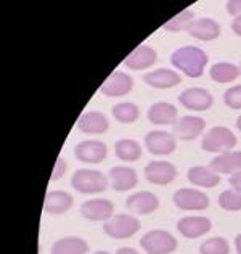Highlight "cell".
Segmentation results:
<instances>
[{
    "label": "cell",
    "mask_w": 241,
    "mask_h": 254,
    "mask_svg": "<svg viewBox=\"0 0 241 254\" xmlns=\"http://www.w3.org/2000/svg\"><path fill=\"white\" fill-rule=\"evenodd\" d=\"M87 251H89V245L77 237L61 238L52 246V254H85Z\"/></svg>",
    "instance_id": "cell-25"
},
{
    "label": "cell",
    "mask_w": 241,
    "mask_h": 254,
    "mask_svg": "<svg viewBox=\"0 0 241 254\" xmlns=\"http://www.w3.org/2000/svg\"><path fill=\"white\" fill-rule=\"evenodd\" d=\"M79 130H82L85 133H103L108 130L110 121L103 113L100 111H89L84 113L77 121Z\"/></svg>",
    "instance_id": "cell-16"
},
{
    "label": "cell",
    "mask_w": 241,
    "mask_h": 254,
    "mask_svg": "<svg viewBox=\"0 0 241 254\" xmlns=\"http://www.w3.org/2000/svg\"><path fill=\"white\" fill-rule=\"evenodd\" d=\"M115 204L110 199H90L80 206V214L89 220H108L113 217Z\"/></svg>",
    "instance_id": "cell-13"
},
{
    "label": "cell",
    "mask_w": 241,
    "mask_h": 254,
    "mask_svg": "<svg viewBox=\"0 0 241 254\" xmlns=\"http://www.w3.org/2000/svg\"><path fill=\"white\" fill-rule=\"evenodd\" d=\"M220 208L225 211H240L241 209V193L235 190H227L219 196Z\"/></svg>",
    "instance_id": "cell-31"
},
{
    "label": "cell",
    "mask_w": 241,
    "mask_h": 254,
    "mask_svg": "<svg viewBox=\"0 0 241 254\" xmlns=\"http://www.w3.org/2000/svg\"><path fill=\"white\" fill-rule=\"evenodd\" d=\"M140 246L148 254H171L177 248V240L166 230H151L142 237Z\"/></svg>",
    "instance_id": "cell-3"
},
{
    "label": "cell",
    "mask_w": 241,
    "mask_h": 254,
    "mask_svg": "<svg viewBox=\"0 0 241 254\" xmlns=\"http://www.w3.org/2000/svg\"><path fill=\"white\" fill-rule=\"evenodd\" d=\"M148 119L153 124H176L177 121V110L176 106L167 103V102H159L155 103L148 110Z\"/></svg>",
    "instance_id": "cell-22"
},
{
    "label": "cell",
    "mask_w": 241,
    "mask_h": 254,
    "mask_svg": "<svg viewBox=\"0 0 241 254\" xmlns=\"http://www.w3.org/2000/svg\"><path fill=\"white\" fill-rule=\"evenodd\" d=\"M156 62V52L148 45H140L135 50L130 52L124 60V64L130 69H145L150 68Z\"/></svg>",
    "instance_id": "cell-15"
},
{
    "label": "cell",
    "mask_w": 241,
    "mask_h": 254,
    "mask_svg": "<svg viewBox=\"0 0 241 254\" xmlns=\"http://www.w3.org/2000/svg\"><path fill=\"white\" fill-rule=\"evenodd\" d=\"M204 119L198 116H183L174 124V135L180 140H195L204 130Z\"/></svg>",
    "instance_id": "cell-12"
},
{
    "label": "cell",
    "mask_w": 241,
    "mask_h": 254,
    "mask_svg": "<svg viewBox=\"0 0 241 254\" xmlns=\"http://www.w3.org/2000/svg\"><path fill=\"white\" fill-rule=\"evenodd\" d=\"M227 10H229L230 15L240 16L241 15V0H230V2L227 3Z\"/></svg>",
    "instance_id": "cell-34"
},
{
    "label": "cell",
    "mask_w": 241,
    "mask_h": 254,
    "mask_svg": "<svg viewBox=\"0 0 241 254\" xmlns=\"http://www.w3.org/2000/svg\"><path fill=\"white\" fill-rule=\"evenodd\" d=\"M145 177L151 184L156 185H167L177 177V169L174 164L166 161H151L145 168Z\"/></svg>",
    "instance_id": "cell-11"
},
{
    "label": "cell",
    "mask_w": 241,
    "mask_h": 254,
    "mask_svg": "<svg viewBox=\"0 0 241 254\" xmlns=\"http://www.w3.org/2000/svg\"><path fill=\"white\" fill-rule=\"evenodd\" d=\"M171 63L180 71H183L188 77H199L207 63V55L198 47L186 45L172 53Z\"/></svg>",
    "instance_id": "cell-1"
},
{
    "label": "cell",
    "mask_w": 241,
    "mask_h": 254,
    "mask_svg": "<svg viewBox=\"0 0 241 254\" xmlns=\"http://www.w3.org/2000/svg\"><path fill=\"white\" fill-rule=\"evenodd\" d=\"M179 102L191 111H206L212 106L214 98L207 90L191 87V89H186L180 93Z\"/></svg>",
    "instance_id": "cell-7"
},
{
    "label": "cell",
    "mask_w": 241,
    "mask_h": 254,
    "mask_svg": "<svg viewBox=\"0 0 241 254\" xmlns=\"http://www.w3.org/2000/svg\"><path fill=\"white\" fill-rule=\"evenodd\" d=\"M240 76H241V64H240Z\"/></svg>",
    "instance_id": "cell-41"
},
{
    "label": "cell",
    "mask_w": 241,
    "mask_h": 254,
    "mask_svg": "<svg viewBox=\"0 0 241 254\" xmlns=\"http://www.w3.org/2000/svg\"><path fill=\"white\" fill-rule=\"evenodd\" d=\"M201 254H229L230 246L225 238H211L201 245Z\"/></svg>",
    "instance_id": "cell-30"
},
{
    "label": "cell",
    "mask_w": 241,
    "mask_h": 254,
    "mask_svg": "<svg viewBox=\"0 0 241 254\" xmlns=\"http://www.w3.org/2000/svg\"><path fill=\"white\" fill-rule=\"evenodd\" d=\"M193 23V13L188 10H183L182 13H179L177 16L171 18L169 21L164 24V29L166 31H183V29H188L190 24Z\"/></svg>",
    "instance_id": "cell-29"
},
{
    "label": "cell",
    "mask_w": 241,
    "mask_h": 254,
    "mask_svg": "<svg viewBox=\"0 0 241 254\" xmlns=\"http://www.w3.org/2000/svg\"><path fill=\"white\" fill-rule=\"evenodd\" d=\"M72 206V196L66 191H50L45 198V211L50 214H63Z\"/></svg>",
    "instance_id": "cell-24"
},
{
    "label": "cell",
    "mask_w": 241,
    "mask_h": 254,
    "mask_svg": "<svg viewBox=\"0 0 241 254\" xmlns=\"http://www.w3.org/2000/svg\"><path fill=\"white\" fill-rule=\"evenodd\" d=\"M132 87H133L132 77L129 74H125V72L116 71L103 82V85L100 87V92L108 97H122L132 90Z\"/></svg>",
    "instance_id": "cell-10"
},
{
    "label": "cell",
    "mask_w": 241,
    "mask_h": 254,
    "mask_svg": "<svg viewBox=\"0 0 241 254\" xmlns=\"http://www.w3.org/2000/svg\"><path fill=\"white\" fill-rule=\"evenodd\" d=\"M209 168L214 172L220 174H235L241 171V151H227L220 153L217 158H214Z\"/></svg>",
    "instance_id": "cell-19"
},
{
    "label": "cell",
    "mask_w": 241,
    "mask_h": 254,
    "mask_svg": "<svg viewBox=\"0 0 241 254\" xmlns=\"http://www.w3.org/2000/svg\"><path fill=\"white\" fill-rule=\"evenodd\" d=\"M103 230L111 238H130L140 230V220L127 214H118L106 220Z\"/></svg>",
    "instance_id": "cell-5"
},
{
    "label": "cell",
    "mask_w": 241,
    "mask_h": 254,
    "mask_svg": "<svg viewBox=\"0 0 241 254\" xmlns=\"http://www.w3.org/2000/svg\"><path fill=\"white\" fill-rule=\"evenodd\" d=\"M72 189L79 193H100L105 191L108 187V179L100 171L92 169H79L72 176Z\"/></svg>",
    "instance_id": "cell-2"
},
{
    "label": "cell",
    "mask_w": 241,
    "mask_h": 254,
    "mask_svg": "<svg viewBox=\"0 0 241 254\" xmlns=\"http://www.w3.org/2000/svg\"><path fill=\"white\" fill-rule=\"evenodd\" d=\"M232 29L235 31V34H238L241 37V15L235 18V21L232 23Z\"/></svg>",
    "instance_id": "cell-36"
},
{
    "label": "cell",
    "mask_w": 241,
    "mask_h": 254,
    "mask_svg": "<svg viewBox=\"0 0 241 254\" xmlns=\"http://www.w3.org/2000/svg\"><path fill=\"white\" fill-rule=\"evenodd\" d=\"M174 203H176V206L180 209L203 211L209 206V198L199 190L182 189V190L176 191V195H174Z\"/></svg>",
    "instance_id": "cell-6"
},
{
    "label": "cell",
    "mask_w": 241,
    "mask_h": 254,
    "mask_svg": "<svg viewBox=\"0 0 241 254\" xmlns=\"http://www.w3.org/2000/svg\"><path fill=\"white\" fill-rule=\"evenodd\" d=\"M145 145L153 155H171L176 150V137L164 130H151L145 135Z\"/></svg>",
    "instance_id": "cell-8"
},
{
    "label": "cell",
    "mask_w": 241,
    "mask_h": 254,
    "mask_svg": "<svg viewBox=\"0 0 241 254\" xmlns=\"http://www.w3.org/2000/svg\"><path fill=\"white\" fill-rule=\"evenodd\" d=\"M116 254H138L135 250H132V248H119L116 251Z\"/></svg>",
    "instance_id": "cell-37"
},
{
    "label": "cell",
    "mask_w": 241,
    "mask_h": 254,
    "mask_svg": "<svg viewBox=\"0 0 241 254\" xmlns=\"http://www.w3.org/2000/svg\"><path fill=\"white\" fill-rule=\"evenodd\" d=\"M237 145V137L227 127H212L203 138V150L211 153H227Z\"/></svg>",
    "instance_id": "cell-4"
},
{
    "label": "cell",
    "mask_w": 241,
    "mask_h": 254,
    "mask_svg": "<svg viewBox=\"0 0 241 254\" xmlns=\"http://www.w3.org/2000/svg\"><path fill=\"white\" fill-rule=\"evenodd\" d=\"M125 204H127V208H129V211L135 214H150L158 209L159 199L156 195H153L150 191H138L127 198Z\"/></svg>",
    "instance_id": "cell-14"
},
{
    "label": "cell",
    "mask_w": 241,
    "mask_h": 254,
    "mask_svg": "<svg viewBox=\"0 0 241 254\" xmlns=\"http://www.w3.org/2000/svg\"><path fill=\"white\" fill-rule=\"evenodd\" d=\"M115 153L119 159L132 163V161H137V159L142 156V148H140V145L135 142V140L122 138V140H118L116 142Z\"/></svg>",
    "instance_id": "cell-26"
},
{
    "label": "cell",
    "mask_w": 241,
    "mask_h": 254,
    "mask_svg": "<svg viewBox=\"0 0 241 254\" xmlns=\"http://www.w3.org/2000/svg\"><path fill=\"white\" fill-rule=\"evenodd\" d=\"M177 229L186 238H198L211 230V220L207 217H183L177 222Z\"/></svg>",
    "instance_id": "cell-17"
},
{
    "label": "cell",
    "mask_w": 241,
    "mask_h": 254,
    "mask_svg": "<svg viewBox=\"0 0 241 254\" xmlns=\"http://www.w3.org/2000/svg\"><path fill=\"white\" fill-rule=\"evenodd\" d=\"M224 102H225L227 106H229V108L240 110L241 108V85L230 87V89L225 92Z\"/></svg>",
    "instance_id": "cell-32"
},
{
    "label": "cell",
    "mask_w": 241,
    "mask_h": 254,
    "mask_svg": "<svg viewBox=\"0 0 241 254\" xmlns=\"http://www.w3.org/2000/svg\"><path fill=\"white\" fill-rule=\"evenodd\" d=\"M66 171V163L63 158H58L57 159V164H55V169H53V174H52V180H58L63 177V174Z\"/></svg>",
    "instance_id": "cell-33"
},
{
    "label": "cell",
    "mask_w": 241,
    "mask_h": 254,
    "mask_svg": "<svg viewBox=\"0 0 241 254\" xmlns=\"http://www.w3.org/2000/svg\"><path fill=\"white\" fill-rule=\"evenodd\" d=\"M229 182H230V185L233 187V190L241 193V171H240V172H235V174H232V177L229 179Z\"/></svg>",
    "instance_id": "cell-35"
},
{
    "label": "cell",
    "mask_w": 241,
    "mask_h": 254,
    "mask_svg": "<svg viewBox=\"0 0 241 254\" xmlns=\"http://www.w3.org/2000/svg\"><path fill=\"white\" fill-rule=\"evenodd\" d=\"M110 180H111V187L116 191L132 190L138 184L137 172L132 168H122V166L120 168H113L110 171Z\"/></svg>",
    "instance_id": "cell-20"
},
{
    "label": "cell",
    "mask_w": 241,
    "mask_h": 254,
    "mask_svg": "<svg viewBox=\"0 0 241 254\" xmlns=\"http://www.w3.org/2000/svg\"><path fill=\"white\" fill-rule=\"evenodd\" d=\"M74 153L79 161L97 164L102 163L106 158L108 148H106V145L103 142H98V140H85V142H80L76 145Z\"/></svg>",
    "instance_id": "cell-9"
},
{
    "label": "cell",
    "mask_w": 241,
    "mask_h": 254,
    "mask_svg": "<svg viewBox=\"0 0 241 254\" xmlns=\"http://www.w3.org/2000/svg\"><path fill=\"white\" fill-rule=\"evenodd\" d=\"M235 246H237L238 254H241V235H238V237H237V240H235Z\"/></svg>",
    "instance_id": "cell-38"
},
{
    "label": "cell",
    "mask_w": 241,
    "mask_h": 254,
    "mask_svg": "<svg viewBox=\"0 0 241 254\" xmlns=\"http://www.w3.org/2000/svg\"><path fill=\"white\" fill-rule=\"evenodd\" d=\"M188 180L191 184L198 187H204V189H212L220 182V177L217 172H214L211 168H204V166H195L188 171Z\"/></svg>",
    "instance_id": "cell-23"
},
{
    "label": "cell",
    "mask_w": 241,
    "mask_h": 254,
    "mask_svg": "<svg viewBox=\"0 0 241 254\" xmlns=\"http://www.w3.org/2000/svg\"><path fill=\"white\" fill-rule=\"evenodd\" d=\"M237 126H238V129L241 130V116H240V118L237 119Z\"/></svg>",
    "instance_id": "cell-39"
},
{
    "label": "cell",
    "mask_w": 241,
    "mask_h": 254,
    "mask_svg": "<svg viewBox=\"0 0 241 254\" xmlns=\"http://www.w3.org/2000/svg\"><path fill=\"white\" fill-rule=\"evenodd\" d=\"M95 254H110V253H106V251H98V253H95Z\"/></svg>",
    "instance_id": "cell-40"
},
{
    "label": "cell",
    "mask_w": 241,
    "mask_h": 254,
    "mask_svg": "<svg viewBox=\"0 0 241 254\" xmlns=\"http://www.w3.org/2000/svg\"><path fill=\"white\" fill-rule=\"evenodd\" d=\"M188 32L191 37L199 39V41H214L220 34V26L211 18H199L190 24Z\"/></svg>",
    "instance_id": "cell-18"
},
{
    "label": "cell",
    "mask_w": 241,
    "mask_h": 254,
    "mask_svg": "<svg viewBox=\"0 0 241 254\" xmlns=\"http://www.w3.org/2000/svg\"><path fill=\"white\" fill-rule=\"evenodd\" d=\"M113 116H115L119 123L130 124V123H135L138 119L140 111L133 103L125 102V103H118L113 106Z\"/></svg>",
    "instance_id": "cell-28"
},
{
    "label": "cell",
    "mask_w": 241,
    "mask_h": 254,
    "mask_svg": "<svg viewBox=\"0 0 241 254\" xmlns=\"http://www.w3.org/2000/svg\"><path fill=\"white\" fill-rule=\"evenodd\" d=\"M143 81L148 85L155 87V89H169V87L177 85L182 79H180V76L177 72H174L172 69L161 68V69L151 71L148 74H145Z\"/></svg>",
    "instance_id": "cell-21"
},
{
    "label": "cell",
    "mask_w": 241,
    "mask_h": 254,
    "mask_svg": "<svg viewBox=\"0 0 241 254\" xmlns=\"http://www.w3.org/2000/svg\"><path fill=\"white\" fill-rule=\"evenodd\" d=\"M240 76V68L232 63H216L211 68V77L212 81L219 84L232 82Z\"/></svg>",
    "instance_id": "cell-27"
}]
</instances>
